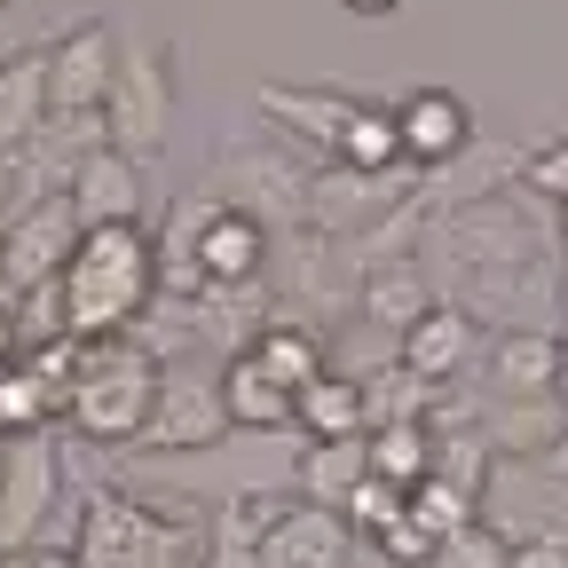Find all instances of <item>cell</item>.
Segmentation results:
<instances>
[{"mask_svg": "<svg viewBox=\"0 0 568 568\" xmlns=\"http://www.w3.org/2000/svg\"><path fill=\"white\" fill-rule=\"evenodd\" d=\"M159 301V230H88L80 261L63 268L55 284V308H63V339L80 347H103V339H126V324Z\"/></svg>", "mask_w": 568, "mask_h": 568, "instance_id": "1", "label": "cell"}, {"mask_svg": "<svg viewBox=\"0 0 568 568\" xmlns=\"http://www.w3.org/2000/svg\"><path fill=\"white\" fill-rule=\"evenodd\" d=\"M80 560L88 568H205L213 514L197 506H151L134 489H88L80 506Z\"/></svg>", "mask_w": 568, "mask_h": 568, "instance_id": "2", "label": "cell"}, {"mask_svg": "<svg viewBox=\"0 0 568 568\" xmlns=\"http://www.w3.org/2000/svg\"><path fill=\"white\" fill-rule=\"evenodd\" d=\"M159 387H166V364L142 339H103L88 347V372H80V395H71V435L80 443H142L151 435V410H159Z\"/></svg>", "mask_w": 568, "mask_h": 568, "instance_id": "3", "label": "cell"}, {"mask_svg": "<svg viewBox=\"0 0 568 568\" xmlns=\"http://www.w3.org/2000/svg\"><path fill=\"white\" fill-rule=\"evenodd\" d=\"M80 245H88V222H80V205H71L63 190L24 197L9 222H0V276H9V301L55 293L63 268L80 261Z\"/></svg>", "mask_w": 568, "mask_h": 568, "instance_id": "4", "label": "cell"}, {"mask_svg": "<svg viewBox=\"0 0 568 568\" xmlns=\"http://www.w3.org/2000/svg\"><path fill=\"white\" fill-rule=\"evenodd\" d=\"M103 126H111V151H126V159L166 151V126H174V48L166 40H119V80H111Z\"/></svg>", "mask_w": 568, "mask_h": 568, "instance_id": "5", "label": "cell"}, {"mask_svg": "<svg viewBox=\"0 0 568 568\" xmlns=\"http://www.w3.org/2000/svg\"><path fill=\"white\" fill-rule=\"evenodd\" d=\"M481 521L506 545H568V481L545 458H497Z\"/></svg>", "mask_w": 568, "mask_h": 568, "instance_id": "6", "label": "cell"}, {"mask_svg": "<svg viewBox=\"0 0 568 568\" xmlns=\"http://www.w3.org/2000/svg\"><path fill=\"white\" fill-rule=\"evenodd\" d=\"M55 506H63V443L55 435L9 443V466H0V552L48 545Z\"/></svg>", "mask_w": 568, "mask_h": 568, "instance_id": "7", "label": "cell"}, {"mask_svg": "<svg viewBox=\"0 0 568 568\" xmlns=\"http://www.w3.org/2000/svg\"><path fill=\"white\" fill-rule=\"evenodd\" d=\"M119 40L103 17L71 24L63 40H48V103H55V126H95L103 103H111V80H119Z\"/></svg>", "mask_w": 568, "mask_h": 568, "instance_id": "8", "label": "cell"}, {"mask_svg": "<svg viewBox=\"0 0 568 568\" xmlns=\"http://www.w3.org/2000/svg\"><path fill=\"white\" fill-rule=\"evenodd\" d=\"M230 403H222V372L205 364H166V387H159V410H151V435H142V450L159 458H190V450H213L230 443Z\"/></svg>", "mask_w": 568, "mask_h": 568, "instance_id": "9", "label": "cell"}, {"mask_svg": "<svg viewBox=\"0 0 568 568\" xmlns=\"http://www.w3.org/2000/svg\"><path fill=\"white\" fill-rule=\"evenodd\" d=\"M190 268H197V301L205 293H253L261 268H268V222H253V213H237V205L213 197L205 222H197Z\"/></svg>", "mask_w": 568, "mask_h": 568, "instance_id": "10", "label": "cell"}, {"mask_svg": "<svg viewBox=\"0 0 568 568\" xmlns=\"http://www.w3.org/2000/svg\"><path fill=\"white\" fill-rule=\"evenodd\" d=\"M395 134H403V166H410V174H443V166H458L466 151H481V142H474V111H466V95H450V88H410V95H395Z\"/></svg>", "mask_w": 568, "mask_h": 568, "instance_id": "11", "label": "cell"}, {"mask_svg": "<svg viewBox=\"0 0 568 568\" xmlns=\"http://www.w3.org/2000/svg\"><path fill=\"white\" fill-rule=\"evenodd\" d=\"M261 568H355L347 514L324 506H268L261 521Z\"/></svg>", "mask_w": 568, "mask_h": 568, "instance_id": "12", "label": "cell"}, {"mask_svg": "<svg viewBox=\"0 0 568 568\" xmlns=\"http://www.w3.org/2000/svg\"><path fill=\"white\" fill-rule=\"evenodd\" d=\"M71 205H80L88 230H126V222H151V182H142V159L126 151H88L80 166H71Z\"/></svg>", "mask_w": 568, "mask_h": 568, "instance_id": "13", "label": "cell"}, {"mask_svg": "<svg viewBox=\"0 0 568 568\" xmlns=\"http://www.w3.org/2000/svg\"><path fill=\"white\" fill-rule=\"evenodd\" d=\"M355 111H364V95H339V88H284V80L261 88V119L284 126V134H293L301 151H316L324 166L339 159V134H347Z\"/></svg>", "mask_w": 568, "mask_h": 568, "instance_id": "14", "label": "cell"}, {"mask_svg": "<svg viewBox=\"0 0 568 568\" xmlns=\"http://www.w3.org/2000/svg\"><path fill=\"white\" fill-rule=\"evenodd\" d=\"M474 339H481V316H466L458 301H435V308L395 339V364L410 379H426V387H443V379H458L474 364Z\"/></svg>", "mask_w": 568, "mask_h": 568, "instance_id": "15", "label": "cell"}, {"mask_svg": "<svg viewBox=\"0 0 568 568\" xmlns=\"http://www.w3.org/2000/svg\"><path fill=\"white\" fill-rule=\"evenodd\" d=\"M48 126H55V103H48V40H40L0 55V159H24Z\"/></svg>", "mask_w": 568, "mask_h": 568, "instance_id": "16", "label": "cell"}, {"mask_svg": "<svg viewBox=\"0 0 568 568\" xmlns=\"http://www.w3.org/2000/svg\"><path fill=\"white\" fill-rule=\"evenodd\" d=\"M364 481H372V435H355V443H308L301 466H293L301 506H324V514H347Z\"/></svg>", "mask_w": 568, "mask_h": 568, "instance_id": "17", "label": "cell"}, {"mask_svg": "<svg viewBox=\"0 0 568 568\" xmlns=\"http://www.w3.org/2000/svg\"><path fill=\"white\" fill-rule=\"evenodd\" d=\"M293 426L308 443H355V435H372V395L355 372H324L316 387L293 395Z\"/></svg>", "mask_w": 568, "mask_h": 568, "instance_id": "18", "label": "cell"}, {"mask_svg": "<svg viewBox=\"0 0 568 568\" xmlns=\"http://www.w3.org/2000/svg\"><path fill=\"white\" fill-rule=\"evenodd\" d=\"M55 418H71V387H55L32 355L0 364V443H24V435H48Z\"/></svg>", "mask_w": 568, "mask_h": 568, "instance_id": "19", "label": "cell"}, {"mask_svg": "<svg viewBox=\"0 0 568 568\" xmlns=\"http://www.w3.org/2000/svg\"><path fill=\"white\" fill-rule=\"evenodd\" d=\"M489 379L506 403H552V379H560V339L552 332H497L489 347Z\"/></svg>", "mask_w": 568, "mask_h": 568, "instance_id": "20", "label": "cell"}, {"mask_svg": "<svg viewBox=\"0 0 568 568\" xmlns=\"http://www.w3.org/2000/svg\"><path fill=\"white\" fill-rule=\"evenodd\" d=\"M222 403H230V426H237V435H276V426H293V387H276V379L253 364V347L222 355Z\"/></svg>", "mask_w": 568, "mask_h": 568, "instance_id": "21", "label": "cell"}, {"mask_svg": "<svg viewBox=\"0 0 568 568\" xmlns=\"http://www.w3.org/2000/svg\"><path fill=\"white\" fill-rule=\"evenodd\" d=\"M443 466V435H435V418H418V426H372V474L387 489H418V481H435Z\"/></svg>", "mask_w": 568, "mask_h": 568, "instance_id": "22", "label": "cell"}, {"mask_svg": "<svg viewBox=\"0 0 568 568\" xmlns=\"http://www.w3.org/2000/svg\"><path fill=\"white\" fill-rule=\"evenodd\" d=\"M253 364H261L276 387H293V395H301V387H316V379L332 372V364H324V339H316L308 324H284V316H268V324H261Z\"/></svg>", "mask_w": 568, "mask_h": 568, "instance_id": "23", "label": "cell"}, {"mask_svg": "<svg viewBox=\"0 0 568 568\" xmlns=\"http://www.w3.org/2000/svg\"><path fill=\"white\" fill-rule=\"evenodd\" d=\"M261 521H268V497L261 489H230L222 506H213L205 568H261Z\"/></svg>", "mask_w": 568, "mask_h": 568, "instance_id": "24", "label": "cell"}, {"mask_svg": "<svg viewBox=\"0 0 568 568\" xmlns=\"http://www.w3.org/2000/svg\"><path fill=\"white\" fill-rule=\"evenodd\" d=\"M410 514L435 529V537H458V529H474V521H481V497L435 474V481H418V489H410Z\"/></svg>", "mask_w": 568, "mask_h": 568, "instance_id": "25", "label": "cell"}, {"mask_svg": "<svg viewBox=\"0 0 568 568\" xmlns=\"http://www.w3.org/2000/svg\"><path fill=\"white\" fill-rule=\"evenodd\" d=\"M435 568H514V545L497 537L489 521H474V529H458V537L435 545Z\"/></svg>", "mask_w": 568, "mask_h": 568, "instance_id": "26", "label": "cell"}, {"mask_svg": "<svg viewBox=\"0 0 568 568\" xmlns=\"http://www.w3.org/2000/svg\"><path fill=\"white\" fill-rule=\"evenodd\" d=\"M403 514H410V497H403V489H387V481L372 474L364 489H355V506H347V529H355V537H387Z\"/></svg>", "mask_w": 568, "mask_h": 568, "instance_id": "27", "label": "cell"}, {"mask_svg": "<svg viewBox=\"0 0 568 568\" xmlns=\"http://www.w3.org/2000/svg\"><path fill=\"white\" fill-rule=\"evenodd\" d=\"M372 545H379V560H395V568H435V545H443V537L426 529L418 514H403V521H395L387 537H372Z\"/></svg>", "mask_w": 568, "mask_h": 568, "instance_id": "28", "label": "cell"}, {"mask_svg": "<svg viewBox=\"0 0 568 568\" xmlns=\"http://www.w3.org/2000/svg\"><path fill=\"white\" fill-rule=\"evenodd\" d=\"M521 182H529L537 197L568 205V134H560V142H545V151H529V159H521Z\"/></svg>", "mask_w": 568, "mask_h": 568, "instance_id": "29", "label": "cell"}, {"mask_svg": "<svg viewBox=\"0 0 568 568\" xmlns=\"http://www.w3.org/2000/svg\"><path fill=\"white\" fill-rule=\"evenodd\" d=\"M24 355V324H17V301H0V364Z\"/></svg>", "mask_w": 568, "mask_h": 568, "instance_id": "30", "label": "cell"}, {"mask_svg": "<svg viewBox=\"0 0 568 568\" xmlns=\"http://www.w3.org/2000/svg\"><path fill=\"white\" fill-rule=\"evenodd\" d=\"M514 568H568V545H514Z\"/></svg>", "mask_w": 568, "mask_h": 568, "instance_id": "31", "label": "cell"}, {"mask_svg": "<svg viewBox=\"0 0 568 568\" xmlns=\"http://www.w3.org/2000/svg\"><path fill=\"white\" fill-rule=\"evenodd\" d=\"M347 17H364V24H387V17H403V0H339Z\"/></svg>", "mask_w": 568, "mask_h": 568, "instance_id": "32", "label": "cell"}, {"mask_svg": "<svg viewBox=\"0 0 568 568\" xmlns=\"http://www.w3.org/2000/svg\"><path fill=\"white\" fill-rule=\"evenodd\" d=\"M32 568H88L80 545H32Z\"/></svg>", "mask_w": 568, "mask_h": 568, "instance_id": "33", "label": "cell"}, {"mask_svg": "<svg viewBox=\"0 0 568 568\" xmlns=\"http://www.w3.org/2000/svg\"><path fill=\"white\" fill-rule=\"evenodd\" d=\"M552 403H560V418H568V339H560V379H552Z\"/></svg>", "mask_w": 568, "mask_h": 568, "instance_id": "34", "label": "cell"}, {"mask_svg": "<svg viewBox=\"0 0 568 568\" xmlns=\"http://www.w3.org/2000/svg\"><path fill=\"white\" fill-rule=\"evenodd\" d=\"M545 466H552V474H560V481H568V435H560V443H552V450H545Z\"/></svg>", "mask_w": 568, "mask_h": 568, "instance_id": "35", "label": "cell"}, {"mask_svg": "<svg viewBox=\"0 0 568 568\" xmlns=\"http://www.w3.org/2000/svg\"><path fill=\"white\" fill-rule=\"evenodd\" d=\"M0 568H32V552H0Z\"/></svg>", "mask_w": 568, "mask_h": 568, "instance_id": "36", "label": "cell"}, {"mask_svg": "<svg viewBox=\"0 0 568 568\" xmlns=\"http://www.w3.org/2000/svg\"><path fill=\"white\" fill-rule=\"evenodd\" d=\"M560 324H568V276H560Z\"/></svg>", "mask_w": 568, "mask_h": 568, "instance_id": "37", "label": "cell"}, {"mask_svg": "<svg viewBox=\"0 0 568 568\" xmlns=\"http://www.w3.org/2000/svg\"><path fill=\"white\" fill-rule=\"evenodd\" d=\"M0 466H9V443H0Z\"/></svg>", "mask_w": 568, "mask_h": 568, "instance_id": "38", "label": "cell"}, {"mask_svg": "<svg viewBox=\"0 0 568 568\" xmlns=\"http://www.w3.org/2000/svg\"><path fill=\"white\" fill-rule=\"evenodd\" d=\"M0 9H17V0H0Z\"/></svg>", "mask_w": 568, "mask_h": 568, "instance_id": "39", "label": "cell"}]
</instances>
